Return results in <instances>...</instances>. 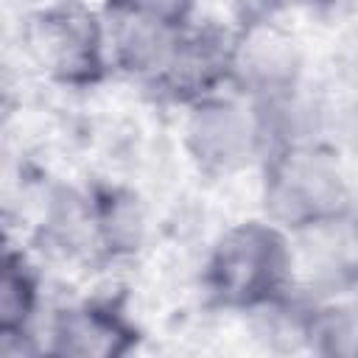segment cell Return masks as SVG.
<instances>
[{
    "instance_id": "6da1fadb",
    "label": "cell",
    "mask_w": 358,
    "mask_h": 358,
    "mask_svg": "<svg viewBox=\"0 0 358 358\" xmlns=\"http://www.w3.org/2000/svg\"><path fill=\"white\" fill-rule=\"evenodd\" d=\"M257 168L263 218L291 238L336 232L352 224L355 196L333 145L308 134L294 137L268 148Z\"/></svg>"
},
{
    "instance_id": "7a4b0ae2",
    "label": "cell",
    "mask_w": 358,
    "mask_h": 358,
    "mask_svg": "<svg viewBox=\"0 0 358 358\" xmlns=\"http://www.w3.org/2000/svg\"><path fill=\"white\" fill-rule=\"evenodd\" d=\"M201 291L210 308L260 316L294 299V238L266 218L227 227L201 266Z\"/></svg>"
},
{
    "instance_id": "3957f363",
    "label": "cell",
    "mask_w": 358,
    "mask_h": 358,
    "mask_svg": "<svg viewBox=\"0 0 358 358\" xmlns=\"http://www.w3.org/2000/svg\"><path fill=\"white\" fill-rule=\"evenodd\" d=\"M25 39L36 67L59 87L92 90L112 73L106 22L81 0H56L34 11Z\"/></svg>"
},
{
    "instance_id": "277c9868",
    "label": "cell",
    "mask_w": 358,
    "mask_h": 358,
    "mask_svg": "<svg viewBox=\"0 0 358 358\" xmlns=\"http://www.w3.org/2000/svg\"><path fill=\"white\" fill-rule=\"evenodd\" d=\"M182 145L193 168L207 179H227L266 154V123L260 109L235 90H224L185 109Z\"/></svg>"
},
{
    "instance_id": "5b68a950",
    "label": "cell",
    "mask_w": 358,
    "mask_h": 358,
    "mask_svg": "<svg viewBox=\"0 0 358 358\" xmlns=\"http://www.w3.org/2000/svg\"><path fill=\"white\" fill-rule=\"evenodd\" d=\"M235 28L213 20H193L173 39L159 76L145 90L154 101L171 106H193L232 87Z\"/></svg>"
},
{
    "instance_id": "8992f818",
    "label": "cell",
    "mask_w": 358,
    "mask_h": 358,
    "mask_svg": "<svg viewBox=\"0 0 358 358\" xmlns=\"http://www.w3.org/2000/svg\"><path fill=\"white\" fill-rule=\"evenodd\" d=\"M143 344L126 294L87 296L50 316L42 352L70 358H123Z\"/></svg>"
},
{
    "instance_id": "52a82bcc",
    "label": "cell",
    "mask_w": 358,
    "mask_h": 358,
    "mask_svg": "<svg viewBox=\"0 0 358 358\" xmlns=\"http://www.w3.org/2000/svg\"><path fill=\"white\" fill-rule=\"evenodd\" d=\"M42 302V280L28 255L0 227V355L42 352L34 324Z\"/></svg>"
},
{
    "instance_id": "ba28073f",
    "label": "cell",
    "mask_w": 358,
    "mask_h": 358,
    "mask_svg": "<svg viewBox=\"0 0 358 358\" xmlns=\"http://www.w3.org/2000/svg\"><path fill=\"white\" fill-rule=\"evenodd\" d=\"M98 266L131 260L145 243V210L126 185L95 182L87 187Z\"/></svg>"
},
{
    "instance_id": "9c48e42d",
    "label": "cell",
    "mask_w": 358,
    "mask_h": 358,
    "mask_svg": "<svg viewBox=\"0 0 358 358\" xmlns=\"http://www.w3.org/2000/svg\"><path fill=\"white\" fill-rule=\"evenodd\" d=\"M39 241H42V249L64 260H81V263L98 266L87 190L56 187L50 193L42 224H39Z\"/></svg>"
},
{
    "instance_id": "30bf717a",
    "label": "cell",
    "mask_w": 358,
    "mask_h": 358,
    "mask_svg": "<svg viewBox=\"0 0 358 358\" xmlns=\"http://www.w3.org/2000/svg\"><path fill=\"white\" fill-rule=\"evenodd\" d=\"M101 14L131 17L179 31L196 20V0H103Z\"/></svg>"
},
{
    "instance_id": "8fae6325",
    "label": "cell",
    "mask_w": 358,
    "mask_h": 358,
    "mask_svg": "<svg viewBox=\"0 0 358 358\" xmlns=\"http://www.w3.org/2000/svg\"><path fill=\"white\" fill-rule=\"evenodd\" d=\"M263 3V14L271 11H282V8H305V11H327L336 8L338 0H260Z\"/></svg>"
},
{
    "instance_id": "7c38bea8",
    "label": "cell",
    "mask_w": 358,
    "mask_h": 358,
    "mask_svg": "<svg viewBox=\"0 0 358 358\" xmlns=\"http://www.w3.org/2000/svg\"><path fill=\"white\" fill-rule=\"evenodd\" d=\"M11 115H14V92H11V87H8V81H6V76L0 70V131L6 129Z\"/></svg>"
}]
</instances>
